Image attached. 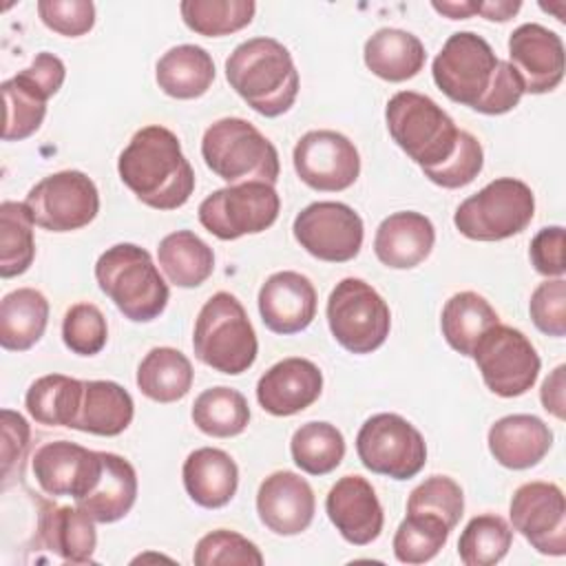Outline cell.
Returning a JSON list of instances; mask_svg holds the SVG:
<instances>
[{
    "mask_svg": "<svg viewBox=\"0 0 566 566\" xmlns=\"http://www.w3.org/2000/svg\"><path fill=\"white\" fill-rule=\"evenodd\" d=\"M464 511V495L460 484L449 475H431L420 482L407 500V513H429L444 520L453 531Z\"/></svg>",
    "mask_w": 566,
    "mask_h": 566,
    "instance_id": "obj_43",
    "label": "cell"
},
{
    "mask_svg": "<svg viewBox=\"0 0 566 566\" xmlns=\"http://www.w3.org/2000/svg\"><path fill=\"white\" fill-rule=\"evenodd\" d=\"M316 511V497L305 478L294 471L270 473L256 491L259 520L276 535L303 533Z\"/></svg>",
    "mask_w": 566,
    "mask_h": 566,
    "instance_id": "obj_19",
    "label": "cell"
},
{
    "mask_svg": "<svg viewBox=\"0 0 566 566\" xmlns=\"http://www.w3.org/2000/svg\"><path fill=\"white\" fill-rule=\"evenodd\" d=\"M482 166H484L482 144L478 142L475 135H471L467 130H460L455 153L442 166L429 168V170H422V172L436 186L453 190V188H462V186L471 184L482 172Z\"/></svg>",
    "mask_w": 566,
    "mask_h": 566,
    "instance_id": "obj_46",
    "label": "cell"
},
{
    "mask_svg": "<svg viewBox=\"0 0 566 566\" xmlns=\"http://www.w3.org/2000/svg\"><path fill=\"white\" fill-rule=\"evenodd\" d=\"M49 301L40 290L18 287L0 301V345L7 352L31 349L46 329Z\"/></svg>",
    "mask_w": 566,
    "mask_h": 566,
    "instance_id": "obj_31",
    "label": "cell"
},
{
    "mask_svg": "<svg viewBox=\"0 0 566 566\" xmlns=\"http://www.w3.org/2000/svg\"><path fill=\"white\" fill-rule=\"evenodd\" d=\"M431 7L451 20H467V18L475 15V0H460V2L458 0H451V2L436 0V2H431Z\"/></svg>",
    "mask_w": 566,
    "mask_h": 566,
    "instance_id": "obj_54",
    "label": "cell"
},
{
    "mask_svg": "<svg viewBox=\"0 0 566 566\" xmlns=\"http://www.w3.org/2000/svg\"><path fill=\"white\" fill-rule=\"evenodd\" d=\"M509 64L520 75L524 93H551L564 80L562 38L537 22L520 24L509 38Z\"/></svg>",
    "mask_w": 566,
    "mask_h": 566,
    "instance_id": "obj_18",
    "label": "cell"
},
{
    "mask_svg": "<svg viewBox=\"0 0 566 566\" xmlns=\"http://www.w3.org/2000/svg\"><path fill=\"white\" fill-rule=\"evenodd\" d=\"M365 66L385 82H405L416 77L427 60L418 35L402 29H378L363 49Z\"/></svg>",
    "mask_w": 566,
    "mask_h": 566,
    "instance_id": "obj_29",
    "label": "cell"
},
{
    "mask_svg": "<svg viewBox=\"0 0 566 566\" xmlns=\"http://www.w3.org/2000/svg\"><path fill=\"white\" fill-rule=\"evenodd\" d=\"M84 391V380L46 374L33 380L24 396V407L38 424L46 427H73Z\"/></svg>",
    "mask_w": 566,
    "mask_h": 566,
    "instance_id": "obj_35",
    "label": "cell"
},
{
    "mask_svg": "<svg viewBox=\"0 0 566 566\" xmlns=\"http://www.w3.org/2000/svg\"><path fill=\"white\" fill-rule=\"evenodd\" d=\"M20 75L24 80H29L33 86H38L46 97H53L64 84L66 66L57 55H53L49 51H42L33 57L31 66L20 71Z\"/></svg>",
    "mask_w": 566,
    "mask_h": 566,
    "instance_id": "obj_51",
    "label": "cell"
},
{
    "mask_svg": "<svg viewBox=\"0 0 566 566\" xmlns=\"http://www.w3.org/2000/svg\"><path fill=\"white\" fill-rule=\"evenodd\" d=\"M192 365L175 347H153L139 363L135 382L139 391L155 402H177L192 387Z\"/></svg>",
    "mask_w": 566,
    "mask_h": 566,
    "instance_id": "obj_33",
    "label": "cell"
},
{
    "mask_svg": "<svg viewBox=\"0 0 566 566\" xmlns=\"http://www.w3.org/2000/svg\"><path fill=\"white\" fill-rule=\"evenodd\" d=\"M0 418H2V475L9 478L11 467L20 462V458L29 447V424L20 413L11 409H2Z\"/></svg>",
    "mask_w": 566,
    "mask_h": 566,
    "instance_id": "obj_50",
    "label": "cell"
},
{
    "mask_svg": "<svg viewBox=\"0 0 566 566\" xmlns=\"http://www.w3.org/2000/svg\"><path fill=\"white\" fill-rule=\"evenodd\" d=\"M436 228L429 217L400 210L385 217L374 237L376 259L391 270H411L433 250Z\"/></svg>",
    "mask_w": 566,
    "mask_h": 566,
    "instance_id": "obj_23",
    "label": "cell"
},
{
    "mask_svg": "<svg viewBox=\"0 0 566 566\" xmlns=\"http://www.w3.org/2000/svg\"><path fill=\"white\" fill-rule=\"evenodd\" d=\"M24 203L35 226L49 232H71L97 217L99 192L82 170H60L40 179L27 192Z\"/></svg>",
    "mask_w": 566,
    "mask_h": 566,
    "instance_id": "obj_13",
    "label": "cell"
},
{
    "mask_svg": "<svg viewBox=\"0 0 566 566\" xmlns=\"http://www.w3.org/2000/svg\"><path fill=\"white\" fill-rule=\"evenodd\" d=\"M31 469L46 495H71L77 502L91 493L102 473V451L69 440H53L35 449Z\"/></svg>",
    "mask_w": 566,
    "mask_h": 566,
    "instance_id": "obj_17",
    "label": "cell"
},
{
    "mask_svg": "<svg viewBox=\"0 0 566 566\" xmlns=\"http://www.w3.org/2000/svg\"><path fill=\"white\" fill-rule=\"evenodd\" d=\"M564 371L566 367L564 365H557L551 376L542 382V389H539V400H542V407L553 413L555 418L564 420L566 416V402H564Z\"/></svg>",
    "mask_w": 566,
    "mask_h": 566,
    "instance_id": "obj_52",
    "label": "cell"
},
{
    "mask_svg": "<svg viewBox=\"0 0 566 566\" xmlns=\"http://www.w3.org/2000/svg\"><path fill=\"white\" fill-rule=\"evenodd\" d=\"M192 562L197 566H230V564H241V566H261L263 555L256 548L254 542L243 537L237 531L228 528H217L206 533L192 553Z\"/></svg>",
    "mask_w": 566,
    "mask_h": 566,
    "instance_id": "obj_44",
    "label": "cell"
},
{
    "mask_svg": "<svg viewBox=\"0 0 566 566\" xmlns=\"http://www.w3.org/2000/svg\"><path fill=\"white\" fill-rule=\"evenodd\" d=\"M226 80L259 115L287 113L298 95V71L290 51L274 38H252L226 60Z\"/></svg>",
    "mask_w": 566,
    "mask_h": 566,
    "instance_id": "obj_3",
    "label": "cell"
},
{
    "mask_svg": "<svg viewBox=\"0 0 566 566\" xmlns=\"http://www.w3.org/2000/svg\"><path fill=\"white\" fill-rule=\"evenodd\" d=\"M314 283L294 270L274 272L259 290V314L274 334H298L316 316Z\"/></svg>",
    "mask_w": 566,
    "mask_h": 566,
    "instance_id": "obj_21",
    "label": "cell"
},
{
    "mask_svg": "<svg viewBox=\"0 0 566 566\" xmlns=\"http://www.w3.org/2000/svg\"><path fill=\"white\" fill-rule=\"evenodd\" d=\"M195 356L214 371L239 376L248 371L259 352L254 327L230 292H214L197 314L192 332Z\"/></svg>",
    "mask_w": 566,
    "mask_h": 566,
    "instance_id": "obj_6",
    "label": "cell"
},
{
    "mask_svg": "<svg viewBox=\"0 0 566 566\" xmlns=\"http://www.w3.org/2000/svg\"><path fill=\"white\" fill-rule=\"evenodd\" d=\"M2 99H4V142H20L31 137L46 115L49 97L24 80L20 73L2 82Z\"/></svg>",
    "mask_w": 566,
    "mask_h": 566,
    "instance_id": "obj_39",
    "label": "cell"
},
{
    "mask_svg": "<svg viewBox=\"0 0 566 566\" xmlns=\"http://www.w3.org/2000/svg\"><path fill=\"white\" fill-rule=\"evenodd\" d=\"M135 416L130 394L113 380H84L77 416L71 429L93 436H119Z\"/></svg>",
    "mask_w": 566,
    "mask_h": 566,
    "instance_id": "obj_28",
    "label": "cell"
},
{
    "mask_svg": "<svg viewBox=\"0 0 566 566\" xmlns=\"http://www.w3.org/2000/svg\"><path fill=\"white\" fill-rule=\"evenodd\" d=\"M385 119L391 139L422 170L442 166L455 153L460 137L455 122L422 93L400 91L389 97Z\"/></svg>",
    "mask_w": 566,
    "mask_h": 566,
    "instance_id": "obj_7",
    "label": "cell"
},
{
    "mask_svg": "<svg viewBox=\"0 0 566 566\" xmlns=\"http://www.w3.org/2000/svg\"><path fill=\"white\" fill-rule=\"evenodd\" d=\"M294 239L305 252L327 263L352 261L363 248V219L340 201H314L305 206L292 226Z\"/></svg>",
    "mask_w": 566,
    "mask_h": 566,
    "instance_id": "obj_14",
    "label": "cell"
},
{
    "mask_svg": "<svg viewBox=\"0 0 566 566\" xmlns=\"http://www.w3.org/2000/svg\"><path fill=\"white\" fill-rule=\"evenodd\" d=\"M33 217L22 201L0 203V276L24 274L35 259Z\"/></svg>",
    "mask_w": 566,
    "mask_h": 566,
    "instance_id": "obj_38",
    "label": "cell"
},
{
    "mask_svg": "<svg viewBox=\"0 0 566 566\" xmlns=\"http://www.w3.org/2000/svg\"><path fill=\"white\" fill-rule=\"evenodd\" d=\"M497 323L500 316L493 305L482 294L471 290L453 294L444 303L440 316L444 340L462 356H473L478 340Z\"/></svg>",
    "mask_w": 566,
    "mask_h": 566,
    "instance_id": "obj_32",
    "label": "cell"
},
{
    "mask_svg": "<svg viewBox=\"0 0 566 566\" xmlns=\"http://www.w3.org/2000/svg\"><path fill=\"white\" fill-rule=\"evenodd\" d=\"M533 214L535 195L531 186L515 177H500L467 197L458 206L453 223L467 239L502 241L526 230Z\"/></svg>",
    "mask_w": 566,
    "mask_h": 566,
    "instance_id": "obj_8",
    "label": "cell"
},
{
    "mask_svg": "<svg viewBox=\"0 0 566 566\" xmlns=\"http://www.w3.org/2000/svg\"><path fill=\"white\" fill-rule=\"evenodd\" d=\"M325 511L336 531L354 546L371 544L385 524L374 486L363 475H343L325 497Z\"/></svg>",
    "mask_w": 566,
    "mask_h": 566,
    "instance_id": "obj_20",
    "label": "cell"
},
{
    "mask_svg": "<svg viewBox=\"0 0 566 566\" xmlns=\"http://www.w3.org/2000/svg\"><path fill=\"white\" fill-rule=\"evenodd\" d=\"M179 11L190 31L206 38H221L248 27L256 4L252 0H184Z\"/></svg>",
    "mask_w": 566,
    "mask_h": 566,
    "instance_id": "obj_40",
    "label": "cell"
},
{
    "mask_svg": "<svg viewBox=\"0 0 566 566\" xmlns=\"http://www.w3.org/2000/svg\"><path fill=\"white\" fill-rule=\"evenodd\" d=\"M95 281L115 307L133 323H150L168 305L170 290L148 250L135 243H115L99 254Z\"/></svg>",
    "mask_w": 566,
    "mask_h": 566,
    "instance_id": "obj_4",
    "label": "cell"
},
{
    "mask_svg": "<svg viewBox=\"0 0 566 566\" xmlns=\"http://www.w3.org/2000/svg\"><path fill=\"white\" fill-rule=\"evenodd\" d=\"M451 528L442 517L429 513H407L394 535V555L402 564L431 562L447 544Z\"/></svg>",
    "mask_w": 566,
    "mask_h": 566,
    "instance_id": "obj_42",
    "label": "cell"
},
{
    "mask_svg": "<svg viewBox=\"0 0 566 566\" xmlns=\"http://www.w3.org/2000/svg\"><path fill=\"white\" fill-rule=\"evenodd\" d=\"M321 391V369L301 356L274 363L256 382V400L272 416H294L314 405Z\"/></svg>",
    "mask_w": 566,
    "mask_h": 566,
    "instance_id": "obj_22",
    "label": "cell"
},
{
    "mask_svg": "<svg viewBox=\"0 0 566 566\" xmlns=\"http://www.w3.org/2000/svg\"><path fill=\"white\" fill-rule=\"evenodd\" d=\"M181 478L190 500L203 509L226 506L239 486V467L230 453L214 447H201L188 453Z\"/></svg>",
    "mask_w": 566,
    "mask_h": 566,
    "instance_id": "obj_26",
    "label": "cell"
},
{
    "mask_svg": "<svg viewBox=\"0 0 566 566\" xmlns=\"http://www.w3.org/2000/svg\"><path fill=\"white\" fill-rule=\"evenodd\" d=\"M531 263L535 272L544 274L546 279L564 276L566 261H564V228L562 226H548L542 228L528 248Z\"/></svg>",
    "mask_w": 566,
    "mask_h": 566,
    "instance_id": "obj_49",
    "label": "cell"
},
{
    "mask_svg": "<svg viewBox=\"0 0 566 566\" xmlns=\"http://www.w3.org/2000/svg\"><path fill=\"white\" fill-rule=\"evenodd\" d=\"M108 327L102 310L93 303H75L62 321V340L77 356H95L104 349Z\"/></svg>",
    "mask_w": 566,
    "mask_h": 566,
    "instance_id": "obj_45",
    "label": "cell"
},
{
    "mask_svg": "<svg viewBox=\"0 0 566 566\" xmlns=\"http://www.w3.org/2000/svg\"><path fill=\"white\" fill-rule=\"evenodd\" d=\"M509 515L513 528L542 555L566 553V500L553 482H526L515 489Z\"/></svg>",
    "mask_w": 566,
    "mask_h": 566,
    "instance_id": "obj_16",
    "label": "cell"
},
{
    "mask_svg": "<svg viewBox=\"0 0 566 566\" xmlns=\"http://www.w3.org/2000/svg\"><path fill=\"white\" fill-rule=\"evenodd\" d=\"M522 9L520 0H489L475 2V13L484 15L491 22H506Z\"/></svg>",
    "mask_w": 566,
    "mask_h": 566,
    "instance_id": "obj_53",
    "label": "cell"
},
{
    "mask_svg": "<svg viewBox=\"0 0 566 566\" xmlns=\"http://www.w3.org/2000/svg\"><path fill=\"white\" fill-rule=\"evenodd\" d=\"M486 440L497 464L522 471L546 458L553 447V431L533 413H511L491 424Z\"/></svg>",
    "mask_w": 566,
    "mask_h": 566,
    "instance_id": "obj_24",
    "label": "cell"
},
{
    "mask_svg": "<svg viewBox=\"0 0 566 566\" xmlns=\"http://www.w3.org/2000/svg\"><path fill=\"white\" fill-rule=\"evenodd\" d=\"M155 80L168 97L195 99L212 86L214 62L203 46L179 44L157 60Z\"/></svg>",
    "mask_w": 566,
    "mask_h": 566,
    "instance_id": "obj_30",
    "label": "cell"
},
{
    "mask_svg": "<svg viewBox=\"0 0 566 566\" xmlns=\"http://www.w3.org/2000/svg\"><path fill=\"white\" fill-rule=\"evenodd\" d=\"M431 75L451 102L484 115H504L524 95L515 69L500 60L491 44L473 31H458L447 38L433 57Z\"/></svg>",
    "mask_w": 566,
    "mask_h": 566,
    "instance_id": "obj_1",
    "label": "cell"
},
{
    "mask_svg": "<svg viewBox=\"0 0 566 566\" xmlns=\"http://www.w3.org/2000/svg\"><path fill=\"white\" fill-rule=\"evenodd\" d=\"M192 422L212 438H232L245 431L250 407L241 391L232 387H210L195 398Z\"/></svg>",
    "mask_w": 566,
    "mask_h": 566,
    "instance_id": "obj_36",
    "label": "cell"
},
{
    "mask_svg": "<svg viewBox=\"0 0 566 566\" xmlns=\"http://www.w3.org/2000/svg\"><path fill=\"white\" fill-rule=\"evenodd\" d=\"M281 210V199L274 186L248 181L226 186L210 192L199 203V223L221 241H234L243 234L268 230Z\"/></svg>",
    "mask_w": 566,
    "mask_h": 566,
    "instance_id": "obj_10",
    "label": "cell"
},
{
    "mask_svg": "<svg viewBox=\"0 0 566 566\" xmlns=\"http://www.w3.org/2000/svg\"><path fill=\"white\" fill-rule=\"evenodd\" d=\"M117 172L124 186L155 210H177L195 190V172L179 137L159 124L144 126L130 137L119 153Z\"/></svg>",
    "mask_w": 566,
    "mask_h": 566,
    "instance_id": "obj_2",
    "label": "cell"
},
{
    "mask_svg": "<svg viewBox=\"0 0 566 566\" xmlns=\"http://www.w3.org/2000/svg\"><path fill=\"white\" fill-rule=\"evenodd\" d=\"M157 259L166 279L177 287H197L214 270L212 248L190 230L166 234L157 245Z\"/></svg>",
    "mask_w": 566,
    "mask_h": 566,
    "instance_id": "obj_34",
    "label": "cell"
},
{
    "mask_svg": "<svg viewBox=\"0 0 566 566\" xmlns=\"http://www.w3.org/2000/svg\"><path fill=\"white\" fill-rule=\"evenodd\" d=\"M40 544L66 564H93L97 546L95 520L75 506H55L42 502L38 515Z\"/></svg>",
    "mask_w": 566,
    "mask_h": 566,
    "instance_id": "obj_25",
    "label": "cell"
},
{
    "mask_svg": "<svg viewBox=\"0 0 566 566\" xmlns=\"http://www.w3.org/2000/svg\"><path fill=\"white\" fill-rule=\"evenodd\" d=\"M356 453L365 469L394 480L418 475L427 462L422 433L398 413L367 418L356 436Z\"/></svg>",
    "mask_w": 566,
    "mask_h": 566,
    "instance_id": "obj_11",
    "label": "cell"
},
{
    "mask_svg": "<svg viewBox=\"0 0 566 566\" xmlns=\"http://www.w3.org/2000/svg\"><path fill=\"white\" fill-rule=\"evenodd\" d=\"M475 365L484 385L502 398L526 394L537 376L542 360L533 343L511 325H493L473 349Z\"/></svg>",
    "mask_w": 566,
    "mask_h": 566,
    "instance_id": "obj_12",
    "label": "cell"
},
{
    "mask_svg": "<svg viewBox=\"0 0 566 566\" xmlns=\"http://www.w3.org/2000/svg\"><path fill=\"white\" fill-rule=\"evenodd\" d=\"M40 20L55 33L80 38L95 24V4L88 0H40Z\"/></svg>",
    "mask_w": 566,
    "mask_h": 566,
    "instance_id": "obj_48",
    "label": "cell"
},
{
    "mask_svg": "<svg viewBox=\"0 0 566 566\" xmlns=\"http://www.w3.org/2000/svg\"><path fill=\"white\" fill-rule=\"evenodd\" d=\"M292 161L298 179L318 192L347 190L360 175V155L354 142L327 128L305 133L294 146Z\"/></svg>",
    "mask_w": 566,
    "mask_h": 566,
    "instance_id": "obj_15",
    "label": "cell"
},
{
    "mask_svg": "<svg viewBox=\"0 0 566 566\" xmlns=\"http://www.w3.org/2000/svg\"><path fill=\"white\" fill-rule=\"evenodd\" d=\"M513 531L495 513H482L469 520L458 539V555L467 566H493L511 548Z\"/></svg>",
    "mask_w": 566,
    "mask_h": 566,
    "instance_id": "obj_41",
    "label": "cell"
},
{
    "mask_svg": "<svg viewBox=\"0 0 566 566\" xmlns=\"http://www.w3.org/2000/svg\"><path fill=\"white\" fill-rule=\"evenodd\" d=\"M533 325L548 336L562 338L566 334V281L564 276L539 283L528 301Z\"/></svg>",
    "mask_w": 566,
    "mask_h": 566,
    "instance_id": "obj_47",
    "label": "cell"
},
{
    "mask_svg": "<svg viewBox=\"0 0 566 566\" xmlns=\"http://www.w3.org/2000/svg\"><path fill=\"white\" fill-rule=\"evenodd\" d=\"M206 166L230 186L263 181L274 186L281 172L274 144L248 119L221 117L201 137Z\"/></svg>",
    "mask_w": 566,
    "mask_h": 566,
    "instance_id": "obj_5",
    "label": "cell"
},
{
    "mask_svg": "<svg viewBox=\"0 0 566 566\" xmlns=\"http://www.w3.org/2000/svg\"><path fill=\"white\" fill-rule=\"evenodd\" d=\"M290 453L301 471L310 475H327L345 458V438L334 424L312 420L294 431Z\"/></svg>",
    "mask_w": 566,
    "mask_h": 566,
    "instance_id": "obj_37",
    "label": "cell"
},
{
    "mask_svg": "<svg viewBox=\"0 0 566 566\" xmlns=\"http://www.w3.org/2000/svg\"><path fill=\"white\" fill-rule=\"evenodd\" d=\"M327 325L343 349L371 354L389 336L391 312L367 281L347 276L336 283L327 298Z\"/></svg>",
    "mask_w": 566,
    "mask_h": 566,
    "instance_id": "obj_9",
    "label": "cell"
},
{
    "mask_svg": "<svg viewBox=\"0 0 566 566\" xmlns=\"http://www.w3.org/2000/svg\"><path fill=\"white\" fill-rule=\"evenodd\" d=\"M137 500L135 467L111 451H102V473L88 495L75 504L86 511L95 522L111 524L128 515Z\"/></svg>",
    "mask_w": 566,
    "mask_h": 566,
    "instance_id": "obj_27",
    "label": "cell"
}]
</instances>
